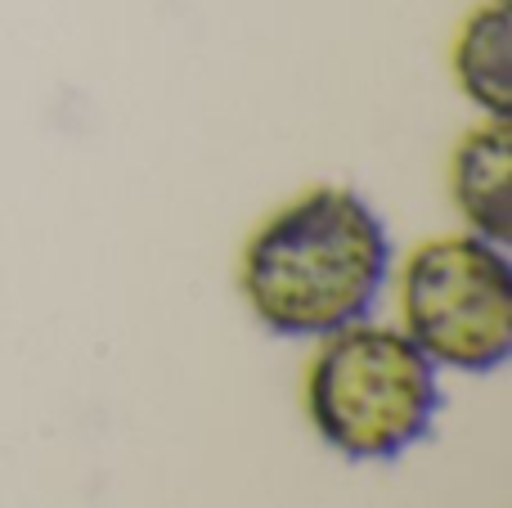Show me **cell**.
<instances>
[{
	"label": "cell",
	"mask_w": 512,
	"mask_h": 508,
	"mask_svg": "<svg viewBox=\"0 0 512 508\" xmlns=\"http://www.w3.org/2000/svg\"><path fill=\"white\" fill-rule=\"evenodd\" d=\"M445 194L463 230L490 243H512V126L508 117H477L454 140L445 162Z\"/></svg>",
	"instance_id": "4"
},
{
	"label": "cell",
	"mask_w": 512,
	"mask_h": 508,
	"mask_svg": "<svg viewBox=\"0 0 512 508\" xmlns=\"http://www.w3.org/2000/svg\"><path fill=\"white\" fill-rule=\"evenodd\" d=\"M396 329L454 374H490L512 356V261L472 230L427 234L391 266Z\"/></svg>",
	"instance_id": "3"
},
{
	"label": "cell",
	"mask_w": 512,
	"mask_h": 508,
	"mask_svg": "<svg viewBox=\"0 0 512 508\" xmlns=\"http://www.w3.org/2000/svg\"><path fill=\"white\" fill-rule=\"evenodd\" d=\"M301 410L315 437L351 464H387L432 432L436 365L373 315L315 338L301 369Z\"/></svg>",
	"instance_id": "2"
},
{
	"label": "cell",
	"mask_w": 512,
	"mask_h": 508,
	"mask_svg": "<svg viewBox=\"0 0 512 508\" xmlns=\"http://www.w3.org/2000/svg\"><path fill=\"white\" fill-rule=\"evenodd\" d=\"M450 77L477 117L512 113V14L508 0H477L450 41Z\"/></svg>",
	"instance_id": "5"
},
{
	"label": "cell",
	"mask_w": 512,
	"mask_h": 508,
	"mask_svg": "<svg viewBox=\"0 0 512 508\" xmlns=\"http://www.w3.org/2000/svg\"><path fill=\"white\" fill-rule=\"evenodd\" d=\"M391 234L351 185H310L252 225L239 248V297L279 338H324L378 306Z\"/></svg>",
	"instance_id": "1"
}]
</instances>
